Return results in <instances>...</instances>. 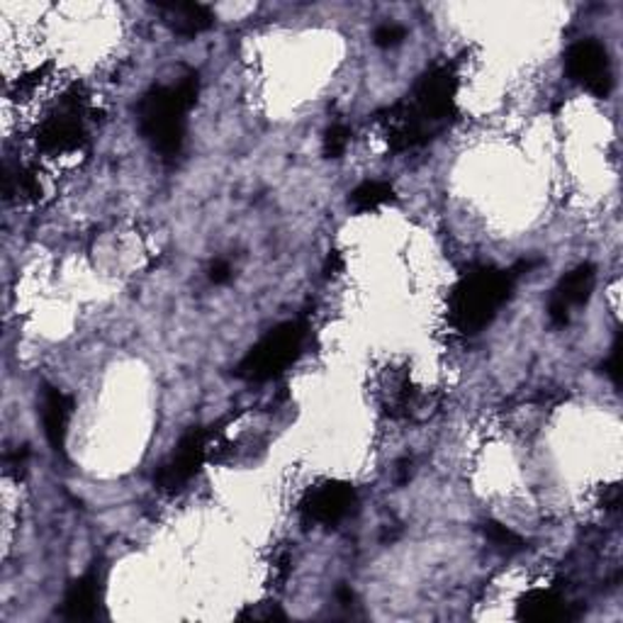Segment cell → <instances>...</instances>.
<instances>
[{
    "label": "cell",
    "instance_id": "15",
    "mask_svg": "<svg viewBox=\"0 0 623 623\" xmlns=\"http://www.w3.org/2000/svg\"><path fill=\"white\" fill-rule=\"evenodd\" d=\"M482 533L485 539L492 543L495 551H499L502 555H517L521 551H527V541H523L517 531L505 527V523L487 521L482 527Z\"/></svg>",
    "mask_w": 623,
    "mask_h": 623
},
{
    "label": "cell",
    "instance_id": "9",
    "mask_svg": "<svg viewBox=\"0 0 623 623\" xmlns=\"http://www.w3.org/2000/svg\"><path fill=\"white\" fill-rule=\"evenodd\" d=\"M596 285V268L592 263H580L578 268L560 278L555 285L551 302H548V316L553 326H565L570 322V312L575 308L588 304Z\"/></svg>",
    "mask_w": 623,
    "mask_h": 623
},
{
    "label": "cell",
    "instance_id": "3",
    "mask_svg": "<svg viewBox=\"0 0 623 623\" xmlns=\"http://www.w3.org/2000/svg\"><path fill=\"white\" fill-rule=\"evenodd\" d=\"M517 276L492 266H478L458 280L450 292L448 316L460 334H480L511 298Z\"/></svg>",
    "mask_w": 623,
    "mask_h": 623
},
{
    "label": "cell",
    "instance_id": "18",
    "mask_svg": "<svg viewBox=\"0 0 623 623\" xmlns=\"http://www.w3.org/2000/svg\"><path fill=\"white\" fill-rule=\"evenodd\" d=\"M604 373L616 387L621 385V341H616L612 346V353H609V359L604 361Z\"/></svg>",
    "mask_w": 623,
    "mask_h": 623
},
{
    "label": "cell",
    "instance_id": "6",
    "mask_svg": "<svg viewBox=\"0 0 623 623\" xmlns=\"http://www.w3.org/2000/svg\"><path fill=\"white\" fill-rule=\"evenodd\" d=\"M207 442H210V432L205 429H190L188 434L180 436L174 454L164 463L162 470L156 475V487L164 492H178L186 487L195 475H198L200 466L207 456Z\"/></svg>",
    "mask_w": 623,
    "mask_h": 623
},
{
    "label": "cell",
    "instance_id": "2",
    "mask_svg": "<svg viewBox=\"0 0 623 623\" xmlns=\"http://www.w3.org/2000/svg\"><path fill=\"white\" fill-rule=\"evenodd\" d=\"M200 79L188 71L174 83L154 85L137 103V125L142 137L162 158H176L186 144L188 113L198 101Z\"/></svg>",
    "mask_w": 623,
    "mask_h": 623
},
{
    "label": "cell",
    "instance_id": "19",
    "mask_svg": "<svg viewBox=\"0 0 623 623\" xmlns=\"http://www.w3.org/2000/svg\"><path fill=\"white\" fill-rule=\"evenodd\" d=\"M229 276H231V268H229V263H227L225 259H217V261L210 266V280H212L215 285L227 283Z\"/></svg>",
    "mask_w": 623,
    "mask_h": 623
},
{
    "label": "cell",
    "instance_id": "8",
    "mask_svg": "<svg viewBox=\"0 0 623 623\" xmlns=\"http://www.w3.org/2000/svg\"><path fill=\"white\" fill-rule=\"evenodd\" d=\"M359 502V495L349 482H322L308 490L300 502V515L304 523H322V527H336L344 521Z\"/></svg>",
    "mask_w": 623,
    "mask_h": 623
},
{
    "label": "cell",
    "instance_id": "10",
    "mask_svg": "<svg viewBox=\"0 0 623 623\" xmlns=\"http://www.w3.org/2000/svg\"><path fill=\"white\" fill-rule=\"evenodd\" d=\"M517 616L521 621H533V623H555V621L578 619V612L575 606L568 604L558 592L533 590L519 602Z\"/></svg>",
    "mask_w": 623,
    "mask_h": 623
},
{
    "label": "cell",
    "instance_id": "16",
    "mask_svg": "<svg viewBox=\"0 0 623 623\" xmlns=\"http://www.w3.org/2000/svg\"><path fill=\"white\" fill-rule=\"evenodd\" d=\"M349 144H351V129L344 125V122H334L324 134V156L326 158L344 156Z\"/></svg>",
    "mask_w": 623,
    "mask_h": 623
},
{
    "label": "cell",
    "instance_id": "1",
    "mask_svg": "<svg viewBox=\"0 0 623 623\" xmlns=\"http://www.w3.org/2000/svg\"><path fill=\"white\" fill-rule=\"evenodd\" d=\"M456 93L458 73L454 64H436L422 73L405 101L377 115L390 149L399 154L419 149L442 134L458 113Z\"/></svg>",
    "mask_w": 623,
    "mask_h": 623
},
{
    "label": "cell",
    "instance_id": "11",
    "mask_svg": "<svg viewBox=\"0 0 623 623\" xmlns=\"http://www.w3.org/2000/svg\"><path fill=\"white\" fill-rule=\"evenodd\" d=\"M162 20L180 37H198L215 24L212 10L203 3H156Z\"/></svg>",
    "mask_w": 623,
    "mask_h": 623
},
{
    "label": "cell",
    "instance_id": "13",
    "mask_svg": "<svg viewBox=\"0 0 623 623\" xmlns=\"http://www.w3.org/2000/svg\"><path fill=\"white\" fill-rule=\"evenodd\" d=\"M97 602H101V578L97 572H89L69 588L61 616L69 621H91L97 614Z\"/></svg>",
    "mask_w": 623,
    "mask_h": 623
},
{
    "label": "cell",
    "instance_id": "5",
    "mask_svg": "<svg viewBox=\"0 0 623 623\" xmlns=\"http://www.w3.org/2000/svg\"><path fill=\"white\" fill-rule=\"evenodd\" d=\"M565 69L568 76L592 95L606 97L612 93V61H609V52L602 42L580 40L572 44L565 54Z\"/></svg>",
    "mask_w": 623,
    "mask_h": 623
},
{
    "label": "cell",
    "instance_id": "7",
    "mask_svg": "<svg viewBox=\"0 0 623 623\" xmlns=\"http://www.w3.org/2000/svg\"><path fill=\"white\" fill-rule=\"evenodd\" d=\"M85 142V122L79 97H66L54 115H49L37 129V144L46 154L79 152Z\"/></svg>",
    "mask_w": 623,
    "mask_h": 623
},
{
    "label": "cell",
    "instance_id": "17",
    "mask_svg": "<svg viewBox=\"0 0 623 623\" xmlns=\"http://www.w3.org/2000/svg\"><path fill=\"white\" fill-rule=\"evenodd\" d=\"M405 40H407V30L402 28V24H397V22H385V24H381V28L373 32V42L381 46V49L397 46V44H402Z\"/></svg>",
    "mask_w": 623,
    "mask_h": 623
},
{
    "label": "cell",
    "instance_id": "14",
    "mask_svg": "<svg viewBox=\"0 0 623 623\" xmlns=\"http://www.w3.org/2000/svg\"><path fill=\"white\" fill-rule=\"evenodd\" d=\"M395 200V190L385 180H365L349 195V205L356 212H373L377 207Z\"/></svg>",
    "mask_w": 623,
    "mask_h": 623
},
{
    "label": "cell",
    "instance_id": "12",
    "mask_svg": "<svg viewBox=\"0 0 623 623\" xmlns=\"http://www.w3.org/2000/svg\"><path fill=\"white\" fill-rule=\"evenodd\" d=\"M73 414V399L56 387H46L42 395V424L46 442L54 450H64L69 436V422Z\"/></svg>",
    "mask_w": 623,
    "mask_h": 623
},
{
    "label": "cell",
    "instance_id": "20",
    "mask_svg": "<svg viewBox=\"0 0 623 623\" xmlns=\"http://www.w3.org/2000/svg\"><path fill=\"white\" fill-rule=\"evenodd\" d=\"M341 266H344V261H341V256L339 251H329L326 256V263H324V276H336L341 271Z\"/></svg>",
    "mask_w": 623,
    "mask_h": 623
},
{
    "label": "cell",
    "instance_id": "4",
    "mask_svg": "<svg viewBox=\"0 0 623 623\" xmlns=\"http://www.w3.org/2000/svg\"><path fill=\"white\" fill-rule=\"evenodd\" d=\"M308 326L292 320L271 329L259 344L249 349L247 356L239 361L235 375L247 383H268L283 375L292 363L300 359Z\"/></svg>",
    "mask_w": 623,
    "mask_h": 623
}]
</instances>
